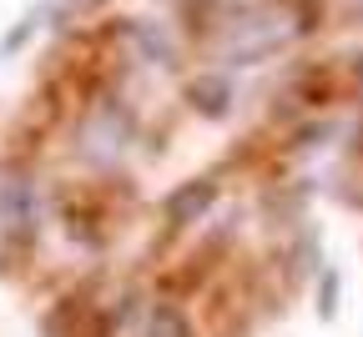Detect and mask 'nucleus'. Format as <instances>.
<instances>
[{
	"label": "nucleus",
	"instance_id": "f257e3e1",
	"mask_svg": "<svg viewBox=\"0 0 363 337\" xmlns=\"http://www.w3.org/2000/svg\"><path fill=\"white\" fill-rule=\"evenodd\" d=\"M147 337H187V322H182L172 307H157L152 312V332Z\"/></svg>",
	"mask_w": 363,
	"mask_h": 337
},
{
	"label": "nucleus",
	"instance_id": "f03ea898",
	"mask_svg": "<svg viewBox=\"0 0 363 337\" xmlns=\"http://www.w3.org/2000/svg\"><path fill=\"white\" fill-rule=\"evenodd\" d=\"M207 197H212V186H192V191H182V197H177V202H172V217H177V222H182V217H187V212H192V207H197V212H202V207H207Z\"/></svg>",
	"mask_w": 363,
	"mask_h": 337
}]
</instances>
